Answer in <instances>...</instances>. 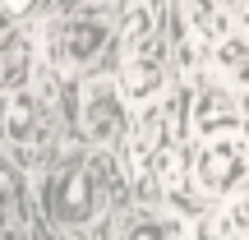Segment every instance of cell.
<instances>
[{
	"label": "cell",
	"instance_id": "obj_1",
	"mask_svg": "<svg viewBox=\"0 0 249 240\" xmlns=\"http://www.w3.org/2000/svg\"><path fill=\"white\" fill-rule=\"evenodd\" d=\"M245 166H249L245 134H217V139H208V148L198 152V185H203L208 194H222V189H231L235 180L245 176Z\"/></svg>",
	"mask_w": 249,
	"mask_h": 240
},
{
	"label": "cell",
	"instance_id": "obj_2",
	"mask_svg": "<svg viewBox=\"0 0 249 240\" xmlns=\"http://www.w3.org/2000/svg\"><path fill=\"white\" fill-rule=\"evenodd\" d=\"M42 134V102L33 97L28 88H14V92H0V139L23 148Z\"/></svg>",
	"mask_w": 249,
	"mask_h": 240
},
{
	"label": "cell",
	"instance_id": "obj_3",
	"mask_svg": "<svg viewBox=\"0 0 249 240\" xmlns=\"http://www.w3.org/2000/svg\"><path fill=\"white\" fill-rule=\"evenodd\" d=\"M124 125V111H120V92L111 88L107 79L88 83V92H83V129H88L92 143H107L116 139Z\"/></svg>",
	"mask_w": 249,
	"mask_h": 240
},
{
	"label": "cell",
	"instance_id": "obj_4",
	"mask_svg": "<svg viewBox=\"0 0 249 240\" xmlns=\"http://www.w3.org/2000/svg\"><path fill=\"white\" fill-rule=\"evenodd\" d=\"M161 88H166V65L152 46L124 55V70H120V92L129 102H157Z\"/></svg>",
	"mask_w": 249,
	"mask_h": 240
},
{
	"label": "cell",
	"instance_id": "obj_5",
	"mask_svg": "<svg viewBox=\"0 0 249 240\" xmlns=\"http://www.w3.org/2000/svg\"><path fill=\"white\" fill-rule=\"evenodd\" d=\"M194 129L208 134V139H217V134H240V116H235L231 92H226V88H203V92H198Z\"/></svg>",
	"mask_w": 249,
	"mask_h": 240
},
{
	"label": "cell",
	"instance_id": "obj_6",
	"mask_svg": "<svg viewBox=\"0 0 249 240\" xmlns=\"http://www.w3.org/2000/svg\"><path fill=\"white\" fill-rule=\"evenodd\" d=\"M180 18L194 33V42H203V46H217L226 37V14L217 0H180Z\"/></svg>",
	"mask_w": 249,
	"mask_h": 240
},
{
	"label": "cell",
	"instance_id": "obj_7",
	"mask_svg": "<svg viewBox=\"0 0 249 240\" xmlns=\"http://www.w3.org/2000/svg\"><path fill=\"white\" fill-rule=\"evenodd\" d=\"M28 74H33V42H28L23 33H14L0 46V83H5V92L23 88Z\"/></svg>",
	"mask_w": 249,
	"mask_h": 240
},
{
	"label": "cell",
	"instance_id": "obj_8",
	"mask_svg": "<svg viewBox=\"0 0 249 240\" xmlns=\"http://www.w3.org/2000/svg\"><path fill=\"white\" fill-rule=\"evenodd\" d=\"M217 70L231 88H249V42L245 37H231L226 33L217 42Z\"/></svg>",
	"mask_w": 249,
	"mask_h": 240
},
{
	"label": "cell",
	"instance_id": "obj_9",
	"mask_svg": "<svg viewBox=\"0 0 249 240\" xmlns=\"http://www.w3.org/2000/svg\"><path fill=\"white\" fill-rule=\"evenodd\" d=\"M152 28H157L152 5H148V0H139V5L129 9V18H124V55H134V51H143V46H152Z\"/></svg>",
	"mask_w": 249,
	"mask_h": 240
},
{
	"label": "cell",
	"instance_id": "obj_10",
	"mask_svg": "<svg viewBox=\"0 0 249 240\" xmlns=\"http://www.w3.org/2000/svg\"><path fill=\"white\" fill-rule=\"evenodd\" d=\"M120 240H180V222L176 217H139V222H129L124 226V236Z\"/></svg>",
	"mask_w": 249,
	"mask_h": 240
},
{
	"label": "cell",
	"instance_id": "obj_11",
	"mask_svg": "<svg viewBox=\"0 0 249 240\" xmlns=\"http://www.w3.org/2000/svg\"><path fill=\"white\" fill-rule=\"evenodd\" d=\"M65 199H70V208H65V213H70L74 222H83V217L92 213V203H97V199H92V166L79 171V176L65 185Z\"/></svg>",
	"mask_w": 249,
	"mask_h": 240
},
{
	"label": "cell",
	"instance_id": "obj_12",
	"mask_svg": "<svg viewBox=\"0 0 249 240\" xmlns=\"http://www.w3.org/2000/svg\"><path fill=\"white\" fill-rule=\"evenodd\" d=\"M226 222H231L235 231H240V236L249 240V194H240V199L231 203V213H226Z\"/></svg>",
	"mask_w": 249,
	"mask_h": 240
},
{
	"label": "cell",
	"instance_id": "obj_13",
	"mask_svg": "<svg viewBox=\"0 0 249 240\" xmlns=\"http://www.w3.org/2000/svg\"><path fill=\"white\" fill-rule=\"evenodd\" d=\"M0 5H5L9 18H18V14H28V5H33V0H0Z\"/></svg>",
	"mask_w": 249,
	"mask_h": 240
},
{
	"label": "cell",
	"instance_id": "obj_14",
	"mask_svg": "<svg viewBox=\"0 0 249 240\" xmlns=\"http://www.w3.org/2000/svg\"><path fill=\"white\" fill-rule=\"evenodd\" d=\"M148 5H152V0H148Z\"/></svg>",
	"mask_w": 249,
	"mask_h": 240
}]
</instances>
